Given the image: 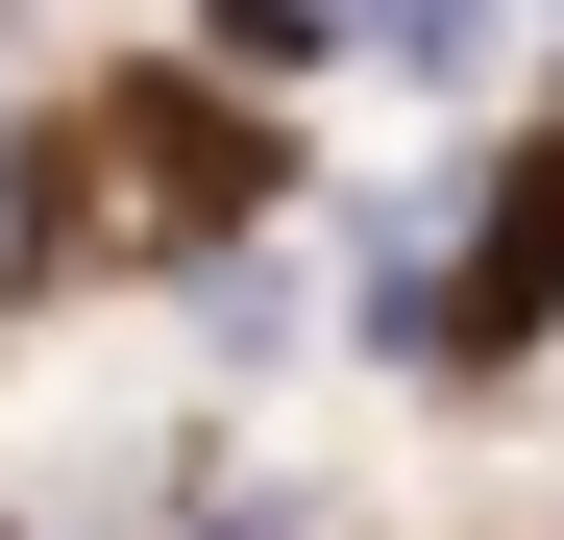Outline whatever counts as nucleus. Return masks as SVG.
<instances>
[{"mask_svg": "<svg viewBox=\"0 0 564 540\" xmlns=\"http://www.w3.org/2000/svg\"><path fill=\"white\" fill-rule=\"evenodd\" d=\"M540 270H564V172H516V197H491V295H466V344H516Z\"/></svg>", "mask_w": 564, "mask_h": 540, "instance_id": "obj_1", "label": "nucleus"}]
</instances>
